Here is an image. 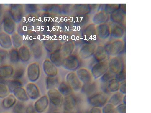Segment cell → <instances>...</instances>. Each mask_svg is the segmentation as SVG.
I'll use <instances>...</instances> for the list:
<instances>
[{"instance_id":"obj_3","label":"cell","mask_w":151,"mask_h":113,"mask_svg":"<svg viewBox=\"0 0 151 113\" xmlns=\"http://www.w3.org/2000/svg\"><path fill=\"white\" fill-rule=\"evenodd\" d=\"M108 70V59H107L96 62L92 66L91 72L94 79L98 80Z\"/></svg>"},{"instance_id":"obj_31","label":"cell","mask_w":151,"mask_h":113,"mask_svg":"<svg viewBox=\"0 0 151 113\" xmlns=\"http://www.w3.org/2000/svg\"><path fill=\"white\" fill-rule=\"evenodd\" d=\"M7 86L9 92H13L16 89L22 87V84L19 80L13 79L9 82Z\"/></svg>"},{"instance_id":"obj_19","label":"cell","mask_w":151,"mask_h":113,"mask_svg":"<svg viewBox=\"0 0 151 113\" xmlns=\"http://www.w3.org/2000/svg\"><path fill=\"white\" fill-rule=\"evenodd\" d=\"M64 67L70 70L76 69L79 66V63L78 58L75 56H71L66 59L63 62Z\"/></svg>"},{"instance_id":"obj_21","label":"cell","mask_w":151,"mask_h":113,"mask_svg":"<svg viewBox=\"0 0 151 113\" xmlns=\"http://www.w3.org/2000/svg\"><path fill=\"white\" fill-rule=\"evenodd\" d=\"M124 95L119 91L113 93L109 97L108 103L116 107L122 103Z\"/></svg>"},{"instance_id":"obj_47","label":"cell","mask_w":151,"mask_h":113,"mask_svg":"<svg viewBox=\"0 0 151 113\" xmlns=\"http://www.w3.org/2000/svg\"><path fill=\"white\" fill-rule=\"evenodd\" d=\"M53 113H60L58 112H53Z\"/></svg>"},{"instance_id":"obj_28","label":"cell","mask_w":151,"mask_h":113,"mask_svg":"<svg viewBox=\"0 0 151 113\" xmlns=\"http://www.w3.org/2000/svg\"><path fill=\"white\" fill-rule=\"evenodd\" d=\"M115 74L112 73L108 70L98 80L100 83H107L112 80L115 79Z\"/></svg>"},{"instance_id":"obj_46","label":"cell","mask_w":151,"mask_h":113,"mask_svg":"<svg viewBox=\"0 0 151 113\" xmlns=\"http://www.w3.org/2000/svg\"><path fill=\"white\" fill-rule=\"evenodd\" d=\"M122 103L126 104V95H124L123 98Z\"/></svg>"},{"instance_id":"obj_33","label":"cell","mask_w":151,"mask_h":113,"mask_svg":"<svg viewBox=\"0 0 151 113\" xmlns=\"http://www.w3.org/2000/svg\"><path fill=\"white\" fill-rule=\"evenodd\" d=\"M9 92L8 86L3 82H0V98L7 96Z\"/></svg>"},{"instance_id":"obj_39","label":"cell","mask_w":151,"mask_h":113,"mask_svg":"<svg viewBox=\"0 0 151 113\" xmlns=\"http://www.w3.org/2000/svg\"><path fill=\"white\" fill-rule=\"evenodd\" d=\"M9 58L11 62L16 63L19 59L18 51L16 49H12L9 53Z\"/></svg>"},{"instance_id":"obj_26","label":"cell","mask_w":151,"mask_h":113,"mask_svg":"<svg viewBox=\"0 0 151 113\" xmlns=\"http://www.w3.org/2000/svg\"><path fill=\"white\" fill-rule=\"evenodd\" d=\"M16 101L15 96L12 95L8 96L4 98L2 101V105L5 108H9L15 104Z\"/></svg>"},{"instance_id":"obj_42","label":"cell","mask_w":151,"mask_h":113,"mask_svg":"<svg viewBox=\"0 0 151 113\" xmlns=\"http://www.w3.org/2000/svg\"><path fill=\"white\" fill-rule=\"evenodd\" d=\"M119 92L123 94L126 95V81L120 83Z\"/></svg>"},{"instance_id":"obj_24","label":"cell","mask_w":151,"mask_h":113,"mask_svg":"<svg viewBox=\"0 0 151 113\" xmlns=\"http://www.w3.org/2000/svg\"><path fill=\"white\" fill-rule=\"evenodd\" d=\"M58 84L59 79L55 77H48L46 79V87L49 90L55 89Z\"/></svg>"},{"instance_id":"obj_43","label":"cell","mask_w":151,"mask_h":113,"mask_svg":"<svg viewBox=\"0 0 151 113\" xmlns=\"http://www.w3.org/2000/svg\"><path fill=\"white\" fill-rule=\"evenodd\" d=\"M34 107L32 106H28L25 109L26 113H36Z\"/></svg>"},{"instance_id":"obj_20","label":"cell","mask_w":151,"mask_h":113,"mask_svg":"<svg viewBox=\"0 0 151 113\" xmlns=\"http://www.w3.org/2000/svg\"><path fill=\"white\" fill-rule=\"evenodd\" d=\"M43 66L44 71L48 77H55L57 74V69L50 61L45 60Z\"/></svg>"},{"instance_id":"obj_30","label":"cell","mask_w":151,"mask_h":113,"mask_svg":"<svg viewBox=\"0 0 151 113\" xmlns=\"http://www.w3.org/2000/svg\"><path fill=\"white\" fill-rule=\"evenodd\" d=\"M4 26V31L9 34H12L15 30V24L13 21L10 19L8 18L6 21H5Z\"/></svg>"},{"instance_id":"obj_32","label":"cell","mask_w":151,"mask_h":113,"mask_svg":"<svg viewBox=\"0 0 151 113\" xmlns=\"http://www.w3.org/2000/svg\"><path fill=\"white\" fill-rule=\"evenodd\" d=\"M112 21L115 22V23L121 24L124 21V14L119 12H116L113 13L112 15Z\"/></svg>"},{"instance_id":"obj_8","label":"cell","mask_w":151,"mask_h":113,"mask_svg":"<svg viewBox=\"0 0 151 113\" xmlns=\"http://www.w3.org/2000/svg\"><path fill=\"white\" fill-rule=\"evenodd\" d=\"M39 65L36 63H32L28 66L27 75L28 79L32 82H35L39 79L40 75Z\"/></svg>"},{"instance_id":"obj_34","label":"cell","mask_w":151,"mask_h":113,"mask_svg":"<svg viewBox=\"0 0 151 113\" xmlns=\"http://www.w3.org/2000/svg\"><path fill=\"white\" fill-rule=\"evenodd\" d=\"M101 109L102 113H117L116 107L109 103H107Z\"/></svg>"},{"instance_id":"obj_16","label":"cell","mask_w":151,"mask_h":113,"mask_svg":"<svg viewBox=\"0 0 151 113\" xmlns=\"http://www.w3.org/2000/svg\"><path fill=\"white\" fill-rule=\"evenodd\" d=\"M49 104L48 97L46 96L41 97L35 103L34 107L36 112L39 113L44 112Z\"/></svg>"},{"instance_id":"obj_13","label":"cell","mask_w":151,"mask_h":113,"mask_svg":"<svg viewBox=\"0 0 151 113\" xmlns=\"http://www.w3.org/2000/svg\"><path fill=\"white\" fill-rule=\"evenodd\" d=\"M111 35L113 38L116 39H121L125 34V30L123 26L121 25L115 23L111 26Z\"/></svg>"},{"instance_id":"obj_38","label":"cell","mask_w":151,"mask_h":113,"mask_svg":"<svg viewBox=\"0 0 151 113\" xmlns=\"http://www.w3.org/2000/svg\"><path fill=\"white\" fill-rule=\"evenodd\" d=\"M51 60L52 62L56 65H60L62 63V60L60 54L56 53L51 55Z\"/></svg>"},{"instance_id":"obj_36","label":"cell","mask_w":151,"mask_h":113,"mask_svg":"<svg viewBox=\"0 0 151 113\" xmlns=\"http://www.w3.org/2000/svg\"><path fill=\"white\" fill-rule=\"evenodd\" d=\"M13 111L14 113H25V108L24 105L21 102H18L14 107Z\"/></svg>"},{"instance_id":"obj_15","label":"cell","mask_w":151,"mask_h":113,"mask_svg":"<svg viewBox=\"0 0 151 113\" xmlns=\"http://www.w3.org/2000/svg\"><path fill=\"white\" fill-rule=\"evenodd\" d=\"M76 100L72 95L67 96L64 99L63 103L64 110L67 113H71L76 105Z\"/></svg>"},{"instance_id":"obj_12","label":"cell","mask_w":151,"mask_h":113,"mask_svg":"<svg viewBox=\"0 0 151 113\" xmlns=\"http://www.w3.org/2000/svg\"><path fill=\"white\" fill-rule=\"evenodd\" d=\"M110 16L105 11H101L96 13L93 16L92 21L94 24L98 25L107 23L109 21Z\"/></svg>"},{"instance_id":"obj_5","label":"cell","mask_w":151,"mask_h":113,"mask_svg":"<svg viewBox=\"0 0 151 113\" xmlns=\"http://www.w3.org/2000/svg\"><path fill=\"white\" fill-rule=\"evenodd\" d=\"M97 36L102 41H106L109 38L111 35V25L107 23L96 25Z\"/></svg>"},{"instance_id":"obj_45","label":"cell","mask_w":151,"mask_h":113,"mask_svg":"<svg viewBox=\"0 0 151 113\" xmlns=\"http://www.w3.org/2000/svg\"><path fill=\"white\" fill-rule=\"evenodd\" d=\"M7 54L6 51H0V64L6 57Z\"/></svg>"},{"instance_id":"obj_10","label":"cell","mask_w":151,"mask_h":113,"mask_svg":"<svg viewBox=\"0 0 151 113\" xmlns=\"http://www.w3.org/2000/svg\"><path fill=\"white\" fill-rule=\"evenodd\" d=\"M51 103L54 106L59 107L62 104L63 98L62 94L55 89L50 90L48 93Z\"/></svg>"},{"instance_id":"obj_17","label":"cell","mask_w":151,"mask_h":113,"mask_svg":"<svg viewBox=\"0 0 151 113\" xmlns=\"http://www.w3.org/2000/svg\"><path fill=\"white\" fill-rule=\"evenodd\" d=\"M93 56L96 62L108 59V56L105 50L104 46H97Z\"/></svg>"},{"instance_id":"obj_23","label":"cell","mask_w":151,"mask_h":113,"mask_svg":"<svg viewBox=\"0 0 151 113\" xmlns=\"http://www.w3.org/2000/svg\"><path fill=\"white\" fill-rule=\"evenodd\" d=\"M14 96L18 99L22 101H26L28 100V97L26 90L22 87L18 88L13 92Z\"/></svg>"},{"instance_id":"obj_4","label":"cell","mask_w":151,"mask_h":113,"mask_svg":"<svg viewBox=\"0 0 151 113\" xmlns=\"http://www.w3.org/2000/svg\"><path fill=\"white\" fill-rule=\"evenodd\" d=\"M109 70L116 74L125 67L123 59L119 56L111 57L108 59Z\"/></svg>"},{"instance_id":"obj_35","label":"cell","mask_w":151,"mask_h":113,"mask_svg":"<svg viewBox=\"0 0 151 113\" xmlns=\"http://www.w3.org/2000/svg\"><path fill=\"white\" fill-rule=\"evenodd\" d=\"M115 79L120 83L126 81V67L123 69L119 73L115 74Z\"/></svg>"},{"instance_id":"obj_7","label":"cell","mask_w":151,"mask_h":113,"mask_svg":"<svg viewBox=\"0 0 151 113\" xmlns=\"http://www.w3.org/2000/svg\"><path fill=\"white\" fill-rule=\"evenodd\" d=\"M97 45L94 43L85 45L80 50L79 55L81 58L86 59L94 55Z\"/></svg>"},{"instance_id":"obj_9","label":"cell","mask_w":151,"mask_h":113,"mask_svg":"<svg viewBox=\"0 0 151 113\" xmlns=\"http://www.w3.org/2000/svg\"><path fill=\"white\" fill-rule=\"evenodd\" d=\"M66 80L70 87L74 90L78 91L81 89L82 82L78 78L76 74L70 73L66 77Z\"/></svg>"},{"instance_id":"obj_18","label":"cell","mask_w":151,"mask_h":113,"mask_svg":"<svg viewBox=\"0 0 151 113\" xmlns=\"http://www.w3.org/2000/svg\"><path fill=\"white\" fill-rule=\"evenodd\" d=\"M26 91L28 97L32 99H35L40 96L39 89L34 83L28 84L26 87Z\"/></svg>"},{"instance_id":"obj_27","label":"cell","mask_w":151,"mask_h":113,"mask_svg":"<svg viewBox=\"0 0 151 113\" xmlns=\"http://www.w3.org/2000/svg\"><path fill=\"white\" fill-rule=\"evenodd\" d=\"M19 57L21 60L26 62L30 58V54L29 50L26 48H21L18 51Z\"/></svg>"},{"instance_id":"obj_40","label":"cell","mask_w":151,"mask_h":113,"mask_svg":"<svg viewBox=\"0 0 151 113\" xmlns=\"http://www.w3.org/2000/svg\"><path fill=\"white\" fill-rule=\"evenodd\" d=\"M116 107L117 113H126V104L122 103Z\"/></svg>"},{"instance_id":"obj_44","label":"cell","mask_w":151,"mask_h":113,"mask_svg":"<svg viewBox=\"0 0 151 113\" xmlns=\"http://www.w3.org/2000/svg\"><path fill=\"white\" fill-rule=\"evenodd\" d=\"M89 113H102L101 108L97 107H92Z\"/></svg>"},{"instance_id":"obj_11","label":"cell","mask_w":151,"mask_h":113,"mask_svg":"<svg viewBox=\"0 0 151 113\" xmlns=\"http://www.w3.org/2000/svg\"><path fill=\"white\" fill-rule=\"evenodd\" d=\"M76 74L80 81L83 84L90 82L94 79L91 71L86 68L79 69Z\"/></svg>"},{"instance_id":"obj_37","label":"cell","mask_w":151,"mask_h":113,"mask_svg":"<svg viewBox=\"0 0 151 113\" xmlns=\"http://www.w3.org/2000/svg\"><path fill=\"white\" fill-rule=\"evenodd\" d=\"M24 73V70L22 68H19L17 69L14 72L12 77L14 79L19 80L21 78Z\"/></svg>"},{"instance_id":"obj_14","label":"cell","mask_w":151,"mask_h":113,"mask_svg":"<svg viewBox=\"0 0 151 113\" xmlns=\"http://www.w3.org/2000/svg\"><path fill=\"white\" fill-rule=\"evenodd\" d=\"M14 72L13 68L10 65H5L0 67V82H3L12 77Z\"/></svg>"},{"instance_id":"obj_41","label":"cell","mask_w":151,"mask_h":113,"mask_svg":"<svg viewBox=\"0 0 151 113\" xmlns=\"http://www.w3.org/2000/svg\"><path fill=\"white\" fill-rule=\"evenodd\" d=\"M14 36H12V42L14 46H15V48H18L19 46L21 45V39H19L18 36L17 35V38L16 35H14Z\"/></svg>"},{"instance_id":"obj_1","label":"cell","mask_w":151,"mask_h":113,"mask_svg":"<svg viewBox=\"0 0 151 113\" xmlns=\"http://www.w3.org/2000/svg\"><path fill=\"white\" fill-rule=\"evenodd\" d=\"M124 46L123 40L117 39L108 42L104 46L108 56L113 57L120 54L124 50Z\"/></svg>"},{"instance_id":"obj_2","label":"cell","mask_w":151,"mask_h":113,"mask_svg":"<svg viewBox=\"0 0 151 113\" xmlns=\"http://www.w3.org/2000/svg\"><path fill=\"white\" fill-rule=\"evenodd\" d=\"M110 95L101 91L88 97L87 101L92 107L102 108L108 103Z\"/></svg>"},{"instance_id":"obj_22","label":"cell","mask_w":151,"mask_h":113,"mask_svg":"<svg viewBox=\"0 0 151 113\" xmlns=\"http://www.w3.org/2000/svg\"><path fill=\"white\" fill-rule=\"evenodd\" d=\"M2 33L0 34V45L4 49L10 48L12 46L10 36L5 33Z\"/></svg>"},{"instance_id":"obj_29","label":"cell","mask_w":151,"mask_h":113,"mask_svg":"<svg viewBox=\"0 0 151 113\" xmlns=\"http://www.w3.org/2000/svg\"><path fill=\"white\" fill-rule=\"evenodd\" d=\"M89 25L87 27V31L88 32L86 33L87 34L86 36H88L89 39L93 40L97 37L96 25L93 23H92Z\"/></svg>"},{"instance_id":"obj_6","label":"cell","mask_w":151,"mask_h":113,"mask_svg":"<svg viewBox=\"0 0 151 113\" xmlns=\"http://www.w3.org/2000/svg\"><path fill=\"white\" fill-rule=\"evenodd\" d=\"M82 93L88 97L100 91V84L98 80L83 84L81 89Z\"/></svg>"},{"instance_id":"obj_25","label":"cell","mask_w":151,"mask_h":113,"mask_svg":"<svg viewBox=\"0 0 151 113\" xmlns=\"http://www.w3.org/2000/svg\"><path fill=\"white\" fill-rule=\"evenodd\" d=\"M58 90L62 95L66 97L70 95L72 92V88L68 84L65 83H62L60 84Z\"/></svg>"}]
</instances>
